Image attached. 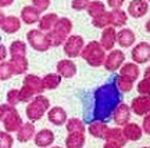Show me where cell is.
Here are the masks:
<instances>
[{
  "label": "cell",
  "mask_w": 150,
  "mask_h": 148,
  "mask_svg": "<svg viewBox=\"0 0 150 148\" xmlns=\"http://www.w3.org/2000/svg\"><path fill=\"white\" fill-rule=\"evenodd\" d=\"M71 31H72V21L70 18H65V17L59 18V21L56 22L53 29L46 33L49 37V42H50V46L52 47L63 46L64 42L67 40V37L71 35Z\"/></svg>",
  "instance_id": "7a4b0ae2"
},
{
  "label": "cell",
  "mask_w": 150,
  "mask_h": 148,
  "mask_svg": "<svg viewBox=\"0 0 150 148\" xmlns=\"http://www.w3.org/2000/svg\"><path fill=\"white\" fill-rule=\"evenodd\" d=\"M149 11V3L146 0H132L128 4V14L134 18H142Z\"/></svg>",
  "instance_id": "4fadbf2b"
},
{
  "label": "cell",
  "mask_w": 150,
  "mask_h": 148,
  "mask_svg": "<svg viewBox=\"0 0 150 148\" xmlns=\"http://www.w3.org/2000/svg\"><path fill=\"white\" fill-rule=\"evenodd\" d=\"M145 28H146V31H147V33H150V20H149V21H147V22H146Z\"/></svg>",
  "instance_id": "816d5d0a"
},
{
  "label": "cell",
  "mask_w": 150,
  "mask_h": 148,
  "mask_svg": "<svg viewBox=\"0 0 150 148\" xmlns=\"http://www.w3.org/2000/svg\"><path fill=\"white\" fill-rule=\"evenodd\" d=\"M22 125H24V122H22V118L20 116L18 111H14L3 121V126L7 133H17L21 129Z\"/></svg>",
  "instance_id": "5bb4252c"
},
{
  "label": "cell",
  "mask_w": 150,
  "mask_h": 148,
  "mask_svg": "<svg viewBox=\"0 0 150 148\" xmlns=\"http://www.w3.org/2000/svg\"><path fill=\"white\" fill-rule=\"evenodd\" d=\"M27 40L29 43V46L33 50L39 51V53H45V51H47L49 48H52L47 35L45 32L39 31V29H31V31H28Z\"/></svg>",
  "instance_id": "5b68a950"
},
{
  "label": "cell",
  "mask_w": 150,
  "mask_h": 148,
  "mask_svg": "<svg viewBox=\"0 0 150 148\" xmlns=\"http://www.w3.org/2000/svg\"><path fill=\"white\" fill-rule=\"evenodd\" d=\"M52 148H61V147H57V145H56V147H52Z\"/></svg>",
  "instance_id": "f5cc1de1"
},
{
  "label": "cell",
  "mask_w": 150,
  "mask_h": 148,
  "mask_svg": "<svg viewBox=\"0 0 150 148\" xmlns=\"http://www.w3.org/2000/svg\"><path fill=\"white\" fill-rule=\"evenodd\" d=\"M86 11H88V14L92 17V20L93 18H96V17L102 15L103 13H106V6L103 1L100 0H91V3L88 4L86 7Z\"/></svg>",
  "instance_id": "4dcf8cb0"
},
{
  "label": "cell",
  "mask_w": 150,
  "mask_h": 148,
  "mask_svg": "<svg viewBox=\"0 0 150 148\" xmlns=\"http://www.w3.org/2000/svg\"><path fill=\"white\" fill-rule=\"evenodd\" d=\"M8 54L11 57H25L27 55V43L21 40H14L8 47Z\"/></svg>",
  "instance_id": "1f68e13d"
},
{
  "label": "cell",
  "mask_w": 150,
  "mask_h": 148,
  "mask_svg": "<svg viewBox=\"0 0 150 148\" xmlns=\"http://www.w3.org/2000/svg\"><path fill=\"white\" fill-rule=\"evenodd\" d=\"M136 42V36L132 29L129 28H122L121 31L117 32V43L122 48H128L131 46H134Z\"/></svg>",
  "instance_id": "e0dca14e"
},
{
  "label": "cell",
  "mask_w": 150,
  "mask_h": 148,
  "mask_svg": "<svg viewBox=\"0 0 150 148\" xmlns=\"http://www.w3.org/2000/svg\"><path fill=\"white\" fill-rule=\"evenodd\" d=\"M14 3V0H0V8H3V7H8Z\"/></svg>",
  "instance_id": "7dc6e473"
},
{
  "label": "cell",
  "mask_w": 150,
  "mask_h": 148,
  "mask_svg": "<svg viewBox=\"0 0 150 148\" xmlns=\"http://www.w3.org/2000/svg\"><path fill=\"white\" fill-rule=\"evenodd\" d=\"M50 109V101L47 97H45L42 94L35 95L31 102H28L27 105V118L29 119V122H36L39 119H42L43 115Z\"/></svg>",
  "instance_id": "277c9868"
},
{
  "label": "cell",
  "mask_w": 150,
  "mask_h": 148,
  "mask_svg": "<svg viewBox=\"0 0 150 148\" xmlns=\"http://www.w3.org/2000/svg\"><path fill=\"white\" fill-rule=\"evenodd\" d=\"M57 21H59V15L56 13H47V14L40 17V20L38 22V27H39L38 29L45 32V33H47V32H50L54 28Z\"/></svg>",
  "instance_id": "ffe728a7"
},
{
  "label": "cell",
  "mask_w": 150,
  "mask_h": 148,
  "mask_svg": "<svg viewBox=\"0 0 150 148\" xmlns=\"http://www.w3.org/2000/svg\"><path fill=\"white\" fill-rule=\"evenodd\" d=\"M4 13H3V10H1V8H0V24H1V22H3V20H4Z\"/></svg>",
  "instance_id": "f907efd6"
},
{
  "label": "cell",
  "mask_w": 150,
  "mask_h": 148,
  "mask_svg": "<svg viewBox=\"0 0 150 148\" xmlns=\"http://www.w3.org/2000/svg\"><path fill=\"white\" fill-rule=\"evenodd\" d=\"M124 1H125V0H107V4L114 10V8H121L124 4Z\"/></svg>",
  "instance_id": "f6af8a7d"
},
{
  "label": "cell",
  "mask_w": 150,
  "mask_h": 148,
  "mask_svg": "<svg viewBox=\"0 0 150 148\" xmlns=\"http://www.w3.org/2000/svg\"><path fill=\"white\" fill-rule=\"evenodd\" d=\"M142 148H150V147H142Z\"/></svg>",
  "instance_id": "db71d44e"
},
{
  "label": "cell",
  "mask_w": 150,
  "mask_h": 148,
  "mask_svg": "<svg viewBox=\"0 0 150 148\" xmlns=\"http://www.w3.org/2000/svg\"><path fill=\"white\" fill-rule=\"evenodd\" d=\"M106 50L102 47V44L96 40L93 42H89L88 44H85V47L81 53V57L85 60L88 65H91L93 68H97V67H102L104 64V60H106Z\"/></svg>",
  "instance_id": "3957f363"
},
{
  "label": "cell",
  "mask_w": 150,
  "mask_h": 148,
  "mask_svg": "<svg viewBox=\"0 0 150 148\" xmlns=\"http://www.w3.org/2000/svg\"><path fill=\"white\" fill-rule=\"evenodd\" d=\"M104 140H106V141H110V143H115V144H118V145H121V147H124V145L127 144V138L124 136L122 129H120V127H111V129L108 127Z\"/></svg>",
  "instance_id": "d4e9b609"
},
{
  "label": "cell",
  "mask_w": 150,
  "mask_h": 148,
  "mask_svg": "<svg viewBox=\"0 0 150 148\" xmlns=\"http://www.w3.org/2000/svg\"><path fill=\"white\" fill-rule=\"evenodd\" d=\"M85 133H68L65 138V147L67 148H82L85 145Z\"/></svg>",
  "instance_id": "83f0119b"
},
{
  "label": "cell",
  "mask_w": 150,
  "mask_h": 148,
  "mask_svg": "<svg viewBox=\"0 0 150 148\" xmlns=\"http://www.w3.org/2000/svg\"><path fill=\"white\" fill-rule=\"evenodd\" d=\"M131 107L128 104L121 102L120 105L115 108V111L112 112V121L115 122V125L118 126H125L127 123H129L131 119Z\"/></svg>",
  "instance_id": "8fae6325"
},
{
  "label": "cell",
  "mask_w": 150,
  "mask_h": 148,
  "mask_svg": "<svg viewBox=\"0 0 150 148\" xmlns=\"http://www.w3.org/2000/svg\"><path fill=\"white\" fill-rule=\"evenodd\" d=\"M14 76L13 68L8 61H1L0 62V80H8Z\"/></svg>",
  "instance_id": "d590c367"
},
{
  "label": "cell",
  "mask_w": 150,
  "mask_h": 148,
  "mask_svg": "<svg viewBox=\"0 0 150 148\" xmlns=\"http://www.w3.org/2000/svg\"><path fill=\"white\" fill-rule=\"evenodd\" d=\"M0 28H1V31L8 35L17 33L21 29V20L16 15H6L3 22L0 24Z\"/></svg>",
  "instance_id": "d6986e66"
},
{
  "label": "cell",
  "mask_w": 150,
  "mask_h": 148,
  "mask_svg": "<svg viewBox=\"0 0 150 148\" xmlns=\"http://www.w3.org/2000/svg\"><path fill=\"white\" fill-rule=\"evenodd\" d=\"M83 47H85V40L81 35H70L64 42V44H63L65 55L70 60L81 57V53H82Z\"/></svg>",
  "instance_id": "8992f818"
},
{
  "label": "cell",
  "mask_w": 150,
  "mask_h": 148,
  "mask_svg": "<svg viewBox=\"0 0 150 148\" xmlns=\"http://www.w3.org/2000/svg\"><path fill=\"white\" fill-rule=\"evenodd\" d=\"M20 89H11L7 91V104L16 107L17 104H20Z\"/></svg>",
  "instance_id": "f35d334b"
},
{
  "label": "cell",
  "mask_w": 150,
  "mask_h": 148,
  "mask_svg": "<svg viewBox=\"0 0 150 148\" xmlns=\"http://www.w3.org/2000/svg\"><path fill=\"white\" fill-rule=\"evenodd\" d=\"M50 3H52V0H32V6L35 8L43 13V11H46L50 7Z\"/></svg>",
  "instance_id": "b9f144b4"
},
{
  "label": "cell",
  "mask_w": 150,
  "mask_h": 148,
  "mask_svg": "<svg viewBox=\"0 0 150 148\" xmlns=\"http://www.w3.org/2000/svg\"><path fill=\"white\" fill-rule=\"evenodd\" d=\"M47 119L50 123H53L56 126H63L67 123V112L61 107H53L47 111Z\"/></svg>",
  "instance_id": "9a60e30c"
},
{
  "label": "cell",
  "mask_w": 150,
  "mask_h": 148,
  "mask_svg": "<svg viewBox=\"0 0 150 148\" xmlns=\"http://www.w3.org/2000/svg\"><path fill=\"white\" fill-rule=\"evenodd\" d=\"M7 55H8V50H7V47H6L3 43H0V62H1V61H6Z\"/></svg>",
  "instance_id": "bcb514c9"
},
{
  "label": "cell",
  "mask_w": 150,
  "mask_h": 148,
  "mask_svg": "<svg viewBox=\"0 0 150 148\" xmlns=\"http://www.w3.org/2000/svg\"><path fill=\"white\" fill-rule=\"evenodd\" d=\"M14 111H17L16 107L10 105V104H1V105H0V122H3L4 118H7Z\"/></svg>",
  "instance_id": "60d3db41"
},
{
  "label": "cell",
  "mask_w": 150,
  "mask_h": 148,
  "mask_svg": "<svg viewBox=\"0 0 150 148\" xmlns=\"http://www.w3.org/2000/svg\"><path fill=\"white\" fill-rule=\"evenodd\" d=\"M100 44L106 51H111L114 50V46L117 43V31L114 27H107L104 28L100 36Z\"/></svg>",
  "instance_id": "30bf717a"
},
{
  "label": "cell",
  "mask_w": 150,
  "mask_h": 148,
  "mask_svg": "<svg viewBox=\"0 0 150 148\" xmlns=\"http://www.w3.org/2000/svg\"><path fill=\"white\" fill-rule=\"evenodd\" d=\"M57 74L61 76V78H65V79H71L76 75V65L72 60L70 58H64L60 60L57 62Z\"/></svg>",
  "instance_id": "7c38bea8"
},
{
  "label": "cell",
  "mask_w": 150,
  "mask_h": 148,
  "mask_svg": "<svg viewBox=\"0 0 150 148\" xmlns=\"http://www.w3.org/2000/svg\"><path fill=\"white\" fill-rule=\"evenodd\" d=\"M125 64V54H124L122 50H111L110 53L106 55V60H104V64L103 67L106 68V71L108 72H115Z\"/></svg>",
  "instance_id": "52a82bcc"
},
{
  "label": "cell",
  "mask_w": 150,
  "mask_h": 148,
  "mask_svg": "<svg viewBox=\"0 0 150 148\" xmlns=\"http://www.w3.org/2000/svg\"><path fill=\"white\" fill-rule=\"evenodd\" d=\"M120 75L129 79L131 82H135V80L139 79V75H140V69L138 67V64L135 62H125L120 68Z\"/></svg>",
  "instance_id": "7402d4cb"
},
{
  "label": "cell",
  "mask_w": 150,
  "mask_h": 148,
  "mask_svg": "<svg viewBox=\"0 0 150 148\" xmlns=\"http://www.w3.org/2000/svg\"><path fill=\"white\" fill-rule=\"evenodd\" d=\"M132 62L135 64H146L150 61V43L139 42L135 44V47L131 51Z\"/></svg>",
  "instance_id": "ba28073f"
},
{
  "label": "cell",
  "mask_w": 150,
  "mask_h": 148,
  "mask_svg": "<svg viewBox=\"0 0 150 148\" xmlns=\"http://www.w3.org/2000/svg\"><path fill=\"white\" fill-rule=\"evenodd\" d=\"M36 134V130H35V125L32 122H27L21 126V129L17 132V140L20 143H28L31 141Z\"/></svg>",
  "instance_id": "44dd1931"
},
{
  "label": "cell",
  "mask_w": 150,
  "mask_h": 148,
  "mask_svg": "<svg viewBox=\"0 0 150 148\" xmlns=\"http://www.w3.org/2000/svg\"><path fill=\"white\" fill-rule=\"evenodd\" d=\"M24 24L27 25H33V24H38L39 20H40V11L35 8L33 6H25L21 10V17H20Z\"/></svg>",
  "instance_id": "2e32d148"
},
{
  "label": "cell",
  "mask_w": 150,
  "mask_h": 148,
  "mask_svg": "<svg viewBox=\"0 0 150 148\" xmlns=\"http://www.w3.org/2000/svg\"><path fill=\"white\" fill-rule=\"evenodd\" d=\"M136 90L140 95H150V78H143L138 83Z\"/></svg>",
  "instance_id": "ab89813d"
},
{
  "label": "cell",
  "mask_w": 150,
  "mask_h": 148,
  "mask_svg": "<svg viewBox=\"0 0 150 148\" xmlns=\"http://www.w3.org/2000/svg\"><path fill=\"white\" fill-rule=\"evenodd\" d=\"M35 95L36 94L31 89H28L27 86L22 85V87L20 89V100H21V102H31L35 98Z\"/></svg>",
  "instance_id": "74e56055"
},
{
  "label": "cell",
  "mask_w": 150,
  "mask_h": 148,
  "mask_svg": "<svg viewBox=\"0 0 150 148\" xmlns=\"http://www.w3.org/2000/svg\"><path fill=\"white\" fill-rule=\"evenodd\" d=\"M13 68L14 75H24L28 72L29 64H28L27 57H11V60L8 61Z\"/></svg>",
  "instance_id": "4316f807"
},
{
  "label": "cell",
  "mask_w": 150,
  "mask_h": 148,
  "mask_svg": "<svg viewBox=\"0 0 150 148\" xmlns=\"http://www.w3.org/2000/svg\"><path fill=\"white\" fill-rule=\"evenodd\" d=\"M124 132V136L127 138V141H138L142 138V134H143V130H142V127L139 125H136V123H127L122 129Z\"/></svg>",
  "instance_id": "603a6c76"
},
{
  "label": "cell",
  "mask_w": 150,
  "mask_h": 148,
  "mask_svg": "<svg viewBox=\"0 0 150 148\" xmlns=\"http://www.w3.org/2000/svg\"><path fill=\"white\" fill-rule=\"evenodd\" d=\"M33 140H35V144L39 148L50 147L54 143V133L50 129H42L35 134Z\"/></svg>",
  "instance_id": "ac0fdd59"
},
{
  "label": "cell",
  "mask_w": 150,
  "mask_h": 148,
  "mask_svg": "<svg viewBox=\"0 0 150 148\" xmlns=\"http://www.w3.org/2000/svg\"><path fill=\"white\" fill-rule=\"evenodd\" d=\"M103 148H122L121 145H118L115 143H110V141H106V144L103 145Z\"/></svg>",
  "instance_id": "c3c4849f"
},
{
  "label": "cell",
  "mask_w": 150,
  "mask_h": 148,
  "mask_svg": "<svg viewBox=\"0 0 150 148\" xmlns=\"http://www.w3.org/2000/svg\"><path fill=\"white\" fill-rule=\"evenodd\" d=\"M131 111L138 116H146L150 114V95H138L131 102Z\"/></svg>",
  "instance_id": "9c48e42d"
},
{
  "label": "cell",
  "mask_w": 150,
  "mask_h": 148,
  "mask_svg": "<svg viewBox=\"0 0 150 148\" xmlns=\"http://www.w3.org/2000/svg\"><path fill=\"white\" fill-rule=\"evenodd\" d=\"M92 25L95 28H99V29H104L107 27H111V14H110V11H106V13H103L102 15L93 18L92 20Z\"/></svg>",
  "instance_id": "d6a6232c"
},
{
  "label": "cell",
  "mask_w": 150,
  "mask_h": 148,
  "mask_svg": "<svg viewBox=\"0 0 150 148\" xmlns=\"http://www.w3.org/2000/svg\"><path fill=\"white\" fill-rule=\"evenodd\" d=\"M61 76L59 74H47L42 78V83H43V89L45 90H54L57 89L61 83Z\"/></svg>",
  "instance_id": "f546056e"
},
{
  "label": "cell",
  "mask_w": 150,
  "mask_h": 148,
  "mask_svg": "<svg viewBox=\"0 0 150 148\" xmlns=\"http://www.w3.org/2000/svg\"><path fill=\"white\" fill-rule=\"evenodd\" d=\"M107 130H108L107 123H106V122H102V121L91 122V123H89V127H88L89 134H92L93 137H96V138H104Z\"/></svg>",
  "instance_id": "484cf974"
},
{
  "label": "cell",
  "mask_w": 150,
  "mask_h": 148,
  "mask_svg": "<svg viewBox=\"0 0 150 148\" xmlns=\"http://www.w3.org/2000/svg\"><path fill=\"white\" fill-rule=\"evenodd\" d=\"M91 3V0H72L71 1V7L76 11H82V10H86L88 4Z\"/></svg>",
  "instance_id": "7bdbcfd3"
},
{
  "label": "cell",
  "mask_w": 150,
  "mask_h": 148,
  "mask_svg": "<svg viewBox=\"0 0 150 148\" xmlns=\"http://www.w3.org/2000/svg\"><path fill=\"white\" fill-rule=\"evenodd\" d=\"M145 78H150V67L145 69Z\"/></svg>",
  "instance_id": "681fc988"
},
{
  "label": "cell",
  "mask_w": 150,
  "mask_h": 148,
  "mask_svg": "<svg viewBox=\"0 0 150 148\" xmlns=\"http://www.w3.org/2000/svg\"><path fill=\"white\" fill-rule=\"evenodd\" d=\"M68 133H85V123L78 118H71L65 123Z\"/></svg>",
  "instance_id": "836d02e7"
},
{
  "label": "cell",
  "mask_w": 150,
  "mask_h": 148,
  "mask_svg": "<svg viewBox=\"0 0 150 148\" xmlns=\"http://www.w3.org/2000/svg\"><path fill=\"white\" fill-rule=\"evenodd\" d=\"M142 130L146 134H150V114L143 118V123H142Z\"/></svg>",
  "instance_id": "ee69618b"
},
{
  "label": "cell",
  "mask_w": 150,
  "mask_h": 148,
  "mask_svg": "<svg viewBox=\"0 0 150 148\" xmlns=\"http://www.w3.org/2000/svg\"><path fill=\"white\" fill-rule=\"evenodd\" d=\"M114 85L117 86V89L120 90V93H129L132 87H134V82H131L129 79L124 78L121 75H118L114 79Z\"/></svg>",
  "instance_id": "e575fe53"
},
{
  "label": "cell",
  "mask_w": 150,
  "mask_h": 148,
  "mask_svg": "<svg viewBox=\"0 0 150 148\" xmlns=\"http://www.w3.org/2000/svg\"><path fill=\"white\" fill-rule=\"evenodd\" d=\"M93 98H95V105L91 116L92 122H106L112 116V112L121 104V93L114 83H106L97 87L95 90Z\"/></svg>",
  "instance_id": "6da1fadb"
},
{
  "label": "cell",
  "mask_w": 150,
  "mask_h": 148,
  "mask_svg": "<svg viewBox=\"0 0 150 148\" xmlns=\"http://www.w3.org/2000/svg\"><path fill=\"white\" fill-rule=\"evenodd\" d=\"M146 1H147V3H149V1H150V0H146Z\"/></svg>",
  "instance_id": "11a10c76"
},
{
  "label": "cell",
  "mask_w": 150,
  "mask_h": 148,
  "mask_svg": "<svg viewBox=\"0 0 150 148\" xmlns=\"http://www.w3.org/2000/svg\"><path fill=\"white\" fill-rule=\"evenodd\" d=\"M110 14H111V27L122 28L128 22V14L121 8H114L110 11Z\"/></svg>",
  "instance_id": "f1b7e54d"
},
{
  "label": "cell",
  "mask_w": 150,
  "mask_h": 148,
  "mask_svg": "<svg viewBox=\"0 0 150 148\" xmlns=\"http://www.w3.org/2000/svg\"><path fill=\"white\" fill-rule=\"evenodd\" d=\"M24 86H27L28 89H31L35 94H42L45 89H43V83H42V78H39L38 75H27L24 78Z\"/></svg>",
  "instance_id": "cb8c5ba5"
},
{
  "label": "cell",
  "mask_w": 150,
  "mask_h": 148,
  "mask_svg": "<svg viewBox=\"0 0 150 148\" xmlns=\"http://www.w3.org/2000/svg\"><path fill=\"white\" fill-rule=\"evenodd\" d=\"M14 138L11 136V133L0 132V148H13Z\"/></svg>",
  "instance_id": "8d00e7d4"
}]
</instances>
